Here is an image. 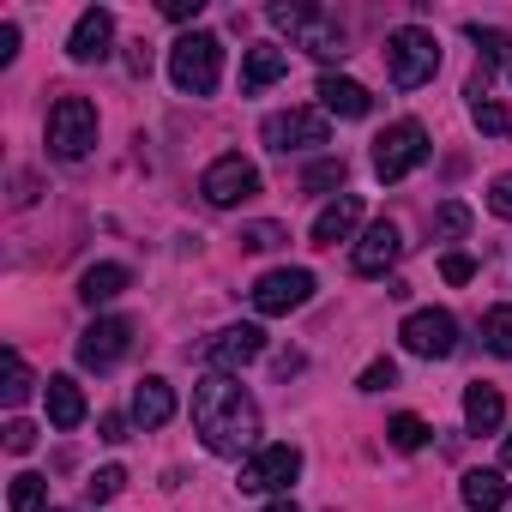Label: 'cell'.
<instances>
[{"label": "cell", "mask_w": 512, "mask_h": 512, "mask_svg": "<svg viewBox=\"0 0 512 512\" xmlns=\"http://www.w3.org/2000/svg\"><path fill=\"white\" fill-rule=\"evenodd\" d=\"M193 428H199L205 452H217V458H241L253 440H260V404L247 398L241 380H229V374H205V380L193 386Z\"/></svg>", "instance_id": "obj_1"}, {"label": "cell", "mask_w": 512, "mask_h": 512, "mask_svg": "<svg viewBox=\"0 0 512 512\" xmlns=\"http://www.w3.org/2000/svg\"><path fill=\"white\" fill-rule=\"evenodd\" d=\"M169 79H175V91H187V97H211L217 79H223V43H217L211 31H187V37L169 49Z\"/></svg>", "instance_id": "obj_2"}, {"label": "cell", "mask_w": 512, "mask_h": 512, "mask_svg": "<svg viewBox=\"0 0 512 512\" xmlns=\"http://www.w3.org/2000/svg\"><path fill=\"white\" fill-rule=\"evenodd\" d=\"M386 73H392L398 91L428 85V79L440 73V43H434V31H422V25H398V31L386 37Z\"/></svg>", "instance_id": "obj_3"}, {"label": "cell", "mask_w": 512, "mask_h": 512, "mask_svg": "<svg viewBox=\"0 0 512 512\" xmlns=\"http://www.w3.org/2000/svg\"><path fill=\"white\" fill-rule=\"evenodd\" d=\"M272 25L278 31H290L308 55H320V61H344L350 49H344V31L326 19V13H314V7H302V0H278L272 7Z\"/></svg>", "instance_id": "obj_4"}, {"label": "cell", "mask_w": 512, "mask_h": 512, "mask_svg": "<svg viewBox=\"0 0 512 512\" xmlns=\"http://www.w3.org/2000/svg\"><path fill=\"white\" fill-rule=\"evenodd\" d=\"M91 145H97V109L85 97H61L49 109V151L61 163H79V157H91Z\"/></svg>", "instance_id": "obj_5"}, {"label": "cell", "mask_w": 512, "mask_h": 512, "mask_svg": "<svg viewBox=\"0 0 512 512\" xmlns=\"http://www.w3.org/2000/svg\"><path fill=\"white\" fill-rule=\"evenodd\" d=\"M428 163V133H422V121H392L380 139H374V175L380 181H404L410 169H422Z\"/></svg>", "instance_id": "obj_6"}, {"label": "cell", "mask_w": 512, "mask_h": 512, "mask_svg": "<svg viewBox=\"0 0 512 512\" xmlns=\"http://www.w3.org/2000/svg\"><path fill=\"white\" fill-rule=\"evenodd\" d=\"M247 302H253V314H266V320L296 314V308L314 302V272H302V266H278V272H266L260 284L247 290Z\"/></svg>", "instance_id": "obj_7"}, {"label": "cell", "mask_w": 512, "mask_h": 512, "mask_svg": "<svg viewBox=\"0 0 512 512\" xmlns=\"http://www.w3.org/2000/svg\"><path fill=\"white\" fill-rule=\"evenodd\" d=\"M398 338H404L410 356H422V362H446V356L458 350V320H452L446 308H416V314L398 326Z\"/></svg>", "instance_id": "obj_8"}, {"label": "cell", "mask_w": 512, "mask_h": 512, "mask_svg": "<svg viewBox=\"0 0 512 512\" xmlns=\"http://www.w3.org/2000/svg\"><path fill=\"white\" fill-rule=\"evenodd\" d=\"M199 193H205V205L229 211V205H241V199L260 193V169H253L241 151H229V157H217V163L199 175Z\"/></svg>", "instance_id": "obj_9"}, {"label": "cell", "mask_w": 512, "mask_h": 512, "mask_svg": "<svg viewBox=\"0 0 512 512\" xmlns=\"http://www.w3.org/2000/svg\"><path fill=\"white\" fill-rule=\"evenodd\" d=\"M296 476H302V452L296 446H260L241 464V494H290Z\"/></svg>", "instance_id": "obj_10"}, {"label": "cell", "mask_w": 512, "mask_h": 512, "mask_svg": "<svg viewBox=\"0 0 512 512\" xmlns=\"http://www.w3.org/2000/svg\"><path fill=\"white\" fill-rule=\"evenodd\" d=\"M266 356V332L260 326H223L211 344H205V368L211 374H235L247 362H260Z\"/></svg>", "instance_id": "obj_11"}, {"label": "cell", "mask_w": 512, "mask_h": 512, "mask_svg": "<svg viewBox=\"0 0 512 512\" xmlns=\"http://www.w3.org/2000/svg\"><path fill=\"white\" fill-rule=\"evenodd\" d=\"M332 127H326V109H284L266 121V145L272 151H308V145H326Z\"/></svg>", "instance_id": "obj_12"}, {"label": "cell", "mask_w": 512, "mask_h": 512, "mask_svg": "<svg viewBox=\"0 0 512 512\" xmlns=\"http://www.w3.org/2000/svg\"><path fill=\"white\" fill-rule=\"evenodd\" d=\"M398 253H404V235H398L392 217H380V223H368V235L356 241L350 266H356V278H386V272L398 266Z\"/></svg>", "instance_id": "obj_13"}, {"label": "cell", "mask_w": 512, "mask_h": 512, "mask_svg": "<svg viewBox=\"0 0 512 512\" xmlns=\"http://www.w3.org/2000/svg\"><path fill=\"white\" fill-rule=\"evenodd\" d=\"M127 344H133V326L127 320H91L85 332H79V362L85 368H115L121 356H127Z\"/></svg>", "instance_id": "obj_14"}, {"label": "cell", "mask_w": 512, "mask_h": 512, "mask_svg": "<svg viewBox=\"0 0 512 512\" xmlns=\"http://www.w3.org/2000/svg\"><path fill=\"white\" fill-rule=\"evenodd\" d=\"M109 43H115V13L91 7V13H79V25H73V37H67V55L91 67V61H109Z\"/></svg>", "instance_id": "obj_15"}, {"label": "cell", "mask_w": 512, "mask_h": 512, "mask_svg": "<svg viewBox=\"0 0 512 512\" xmlns=\"http://www.w3.org/2000/svg\"><path fill=\"white\" fill-rule=\"evenodd\" d=\"M314 97H320V109H326V115H338V121H362V115L374 109L368 85H356V79H338V73H326Z\"/></svg>", "instance_id": "obj_16"}, {"label": "cell", "mask_w": 512, "mask_h": 512, "mask_svg": "<svg viewBox=\"0 0 512 512\" xmlns=\"http://www.w3.org/2000/svg\"><path fill=\"white\" fill-rule=\"evenodd\" d=\"M284 73H290V55H284V49H272V43L247 49V55H241V97H260V91L278 85Z\"/></svg>", "instance_id": "obj_17"}, {"label": "cell", "mask_w": 512, "mask_h": 512, "mask_svg": "<svg viewBox=\"0 0 512 512\" xmlns=\"http://www.w3.org/2000/svg\"><path fill=\"white\" fill-rule=\"evenodd\" d=\"M175 416V386L163 380V374H145L139 386H133V422L139 428H163Z\"/></svg>", "instance_id": "obj_18"}, {"label": "cell", "mask_w": 512, "mask_h": 512, "mask_svg": "<svg viewBox=\"0 0 512 512\" xmlns=\"http://www.w3.org/2000/svg\"><path fill=\"white\" fill-rule=\"evenodd\" d=\"M356 223H362V199H356V193H338V199L314 217V247H338V241H350Z\"/></svg>", "instance_id": "obj_19"}, {"label": "cell", "mask_w": 512, "mask_h": 512, "mask_svg": "<svg viewBox=\"0 0 512 512\" xmlns=\"http://www.w3.org/2000/svg\"><path fill=\"white\" fill-rule=\"evenodd\" d=\"M43 404H49V422H55V428H79V422H85V386H79L73 374H49Z\"/></svg>", "instance_id": "obj_20"}, {"label": "cell", "mask_w": 512, "mask_h": 512, "mask_svg": "<svg viewBox=\"0 0 512 512\" xmlns=\"http://www.w3.org/2000/svg\"><path fill=\"white\" fill-rule=\"evenodd\" d=\"M500 422H506V398H500V386H482V380H476V386L464 392V428H470V434H494Z\"/></svg>", "instance_id": "obj_21"}, {"label": "cell", "mask_w": 512, "mask_h": 512, "mask_svg": "<svg viewBox=\"0 0 512 512\" xmlns=\"http://www.w3.org/2000/svg\"><path fill=\"white\" fill-rule=\"evenodd\" d=\"M127 284H133L127 266H91V272L79 278V302H85V308H103V302H115Z\"/></svg>", "instance_id": "obj_22"}, {"label": "cell", "mask_w": 512, "mask_h": 512, "mask_svg": "<svg viewBox=\"0 0 512 512\" xmlns=\"http://www.w3.org/2000/svg\"><path fill=\"white\" fill-rule=\"evenodd\" d=\"M464 506L470 512H500L506 506V476L500 470H464Z\"/></svg>", "instance_id": "obj_23"}, {"label": "cell", "mask_w": 512, "mask_h": 512, "mask_svg": "<svg viewBox=\"0 0 512 512\" xmlns=\"http://www.w3.org/2000/svg\"><path fill=\"white\" fill-rule=\"evenodd\" d=\"M43 506H49V476H37V470L13 476V500H7V512H43Z\"/></svg>", "instance_id": "obj_24"}, {"label": "cell", "mask_w": 512, "mask_h": 512, "mask_svg": "<svg viewBox=\"0 0 512 512\" xmlns=\"http://www.w3.org/2000/svg\"><path fill=\"white\" fill-rule=\"evenodd\" d=\"M470 121H476L488 139H506V133H512V109L494 103V97H470Z\"/></svg>", "instance_id": "obj_25"}, {"label": "cell", "mask_w": 512, "mask_h": 512, "mask_svg": "<svg viewBox=\"0 0 512 512\" xmlns=\"http://www.w3.org/2000/svg\"><path fill=\"white\" fill-rule=\"evenodd\" d=\"M482 344H488L494 356H512V302H500V308L482 314Z\"/></svg>", "instance_id": "obj_26"}, {"label": "cell", "mask_w": 512, "mask_h": 512, "mask_svg": "<svg viewBox=\"0 0 512 512\" xmlns=\"http://www.w3.org/2000/svg\"><path fill=\"white\" fill-rule=\"evenodd\" d=\"M37 392V380H31V368H25V356L19 350H7V386H0V398H7V410H19L25 398Z\"/></svg>", "instance_id": "obj_27"}, {"label": "cell", "mask_w": 512, "mask_h": 512, "mask_svg": "<svg viewBox=\"0 0 512 512\" xmlns=\"http://www.w3.org/2000/svg\"><path fill=\"white\" fill-rule=\"evenodd\" d=\"M470 43L482 49V61H476V67H488V73L512 55V37H506V31H494V25H470Z\"/></svg>", "instance_id": "obj_28"}, {"label": "cell", "mask_w": 512, "mask_h": 512, "mask_svg": "<svg viewBox=\"0 0 512 512\" xmlns=\"http://www.w3.org/2000/svg\"><path fill=\"white\" fill-rule=\"evenodd\" d=\"M344 157H320V163H308V175H302V193H332V187H344Z\"/></svg>", "instance_id": "obj_29"}, {"label": "cell", "mask_w": 512, "mask_h": 512, "mask_svg": "<svg viewBox=\"0 0 512 512\" xmlns=\"http://www.w3.org/2000/svg\"><path fill=\"white\" fill-rule=\"evenodd\" d=\"M434 235H440V241H458V235H470V205H464V199H446V205L434 211Z\"/></svg>", "instance_id": "obj_30"}, {"label": "cell", "mask_w": 512, "mask_h": 512, "mask_svg": "<svg viewBox=\"0 0 512 512\" xmlns=\"http://www.w3.org/2000/svg\"><path fill=\"white\" fill-rule=\"evenodd\" d=\"M386 434H392V446H398V452L428 446V422H422V416H410V410H404V416H392V428H386Z\"/></svg>", "instance_id": "obj_31"}, {"label": "cell", "mask_w": 512, "mask_h": 512, "mask_svg": "<svg viewBox=\"0 0 512 512\" xmlns=\"http://www.w3.org/2000/svg\"><path fill=\"white\" fill-rule=\"evenodd\" d=\"M284 241H290L284 223H247V229H241V247H247V253H272V247H284Z\"/></svg>", "instance_id": "obj_32"}, {"label": "cell", "mask_w": 512, "mask_h": 512, "mask_svg": "<svg viewBox=\"0 0 512 512\" xmlns=\"http://www.w3.org/2000/svg\"><path fill=\"white\" fill-rule=\"evenodd\" d=\"M121 488H127V470H121V464H103V470L85 482V494H91V500H115Z\"/></svg>", "instance_id": "obj_33"}, {"label": "cell", "mask_w": 512, "mask_h": 512, "mask_svg": "<svg viewBox=\"0 0 512 512\" xmlns=\"http://www.w3.org/2000/svg\"><path fill=\"white\" fill-rule=\"evenodd\" d=\"M440 278H446V284H470V278H476V260H470V253H446V260H440Z\"/></svg>", "instance_id": "obj_34"}, {"label": "cell", "mask_w": 512, "mask_h": 512, "mask_svg": "<svg viewBox=\"0 0 512 512\" xmlns=\"http://www.w3.org/2000/svg\"><path fill=\"white\" fill-rule=\"evenodd\" d=\"M386 386H398V368L392 362H368L362 368V392H386Z\"/></svg>", "instance_id": "obj_35"}, {"label": "cell", "mask_w": 512, "mask_h": 512, "mask_svg": "<svg viewBox=\"0 0 512 512\" xmlns=\"http://www.w3.org/2000/svg\"><path fill=\"white\" fill-rule=\"evenodd\" d=\"M31 446H37V428H31L25 416H13V422H7V452H19V458H25Z\"/></svg>", "instance_id": "obj_36"}, {"label": "cell", "mask_w": 512, "mask_h": 512, "mask_svg": "<svg viewBox=\"0 0 512 512\" xmlns=\"http://www.w3.org/2000/svg\"><path fill=\"white\" fill-rule=\"evenodd\" d=\"M488 211L512 223V175H494V187H488Z\"/></svg>", "instance_id": "obj_37"}, {"label": "cell", "mask_w": 512, "mask_h": 512, "mask_svg": "<svg viewBox=\"0 0 512 512\" xmlns=\"http://www.w3.org/2000/svg\"><path fill=\"white\" fill-rule=\"evenodd\" d=\"M199 7H205V0H163V19L187 25V19H199Z\"/></svg>", "instance_id": "obj_38"}, {"label": "cell", "mask_w": 512, "mask_h": 512, "mask_svg": "<svg viewBox=\"0 0 512 512\" xmlns=\"http://www.w3.org/2000/svg\"><path fill=\"white\" fill-rule=\"evenodd\" d=\"M19 55V25L7 19V25H0V61H13Z\"/></svg>", "instance_id": "obj_39"}, {"label": "cell", "mask_w": 512, "mask_h": 512, "mask_svg": "<svg viewBox=\"0 0 512 512\" xmlns=\"http://www.w3.org/2000/svg\"><path fill=\"white\" fill-rule=\"evenodd\" d=\"M127 67H133V79H145V73H151V49H145V43H133V55H127Z\"/></svg>", "instance_id": "obj_40"}, {"label": "cell", "mask_w": 512, "mask_h": 512, "mask_svg": "<svg viewBox=\"0 0 512 512\" xmlns=\"http://www.w3.org/2000/svg\"><path fill=\"white\" fill-rule=\"evenodd\" d=\"M103 440H127V416H103Z\"/></svg>", "instance_id": "obj_41"}, {"label": "cell", "mask_w": 512, "mask_h": 512, "mask_svg": "<svg viewBox=\"0 0 512 512\" xmlns=\"http://www.w3.org/2000/svg\"><path fill=\"white\" fill-rule=\"evenodd\" d=\"M266 512H296V500H290V494H284V500H272V506H266Z\"/></svg>", "instance_id": "obj_42"}, {"label": "cell", "mask_w": 512, "mask_h": 512, "mask_svg": "<svg viewBox=\"0 0 512 512\" xmlns=\"http://www.w3.org/2000/svg\"><path fill=\"white\" fill-rule=\"evenodd\" d=\"M506 470H512V434H506Z\"/></svg>", "instance_id": "obj_43"}]
</instances>
